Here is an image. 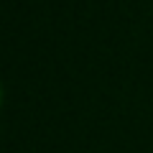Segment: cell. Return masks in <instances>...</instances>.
I'll list each match as a JSON object with an SVG mask.
<instances>
[{
  "mask_svg": "<svg viewBox=\"0 0 153 153\" xmlns=\"http://www.w3.org/2000/svg\"><path fill=\"white\" fill-rule=\"evenodd\" d=\"M0 100H3V89H0Z\"/></svg>",
  "mask_w": 153,
  "mask_h": 153,
  "instance_id": "obj_1",
  "label": "cell"
}]
</instances>
